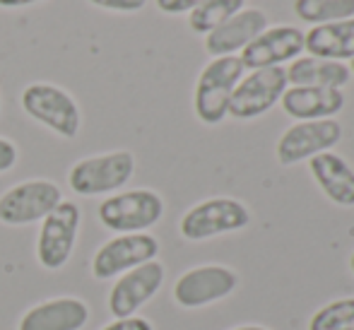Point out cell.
I'll use <instances>...</instances> for the list:
<instances>
[{"instance_id":"6da1fadb","label":"cell","mask_w":354,"mask_h":330,"mask_svg":"<svg viewBox=\"0 0 354 330\" xmlns=\"http://www.w3.org/2000/svg\"><path fill=\"white\" fill-rule=\"evenodd\" d=\"M243 77V63L239 56L212 58L203 73L198 75L193 107L196 116L207 126H217L229 113V102L236 89L239 80Z\"/></svg>"},{"instance_id":"7a4b0ae2","label":"cell","mask_w":354,"mask_h":330,"mask_svg":"<svg viewBox=\"0 0 354 330\" xmlns=\"http://www.w3.org/2000/svg\"><path fill=\"white\" fill-rule=\"evenodd\" d=\"M133 174H136L133 152L116 149V152L92 154V157L75 162L68 174V183L77 196H104V193H113L126 186Z\"/></svg>"},{"instance_id":"3957f363","label":"cell","mask_w":354,"mask_h":330,"mask_svg":"<svg viewBox=\"0 0 354 330\" xmlns=\"http://www.w3.org/2000/svg\"><path fill=\"white\" fill-rule=\"evenodd\" d=\"M22 109L46 126L48 131L66 140L77 138L80 126H82V116H80L77 102L66 92V89L56 87L51 82H32L22 89Z\"/></svg>"},{"instance_id":"277c9868","label":"cell","mask_w":354,"mask_h":330,"mask_svg":"<svg viewBox=\"0 0 354 330\" xmlns=\"http://www.w3.org/2000/svg\"><path fill=\"white\" fill-rule=\"evenodd\" d=\"M164 200L149 188L123 191L99 205V222L116 234H140L162 219Z\"/></svg>"},{"instance_id":"5b68a950","label":"cell","mask_w":354,"mask_h":330,"mask_svg":"<svg viewBox=\"0 0 354 330\" xmlns=\"http://www.w3.org/2000/svg\"><path fill=\"white\" fill-rule=\"evenodd\" d=\"M80 222H82V212L73 200H61L41 219L37 239V261L41 263V268L61 270L71 261L80 234Z\"/></svg>"},{"instance_id":"8992f818","label":"cell","mask_w":354,"mask_h":330,"mask_svg":"<svg viewBox=\"0 0 354 330\" xmlns=\"http://www.w3.org/2000/svg\"><path fill=\"white\" fill-rule=\"evenodd\" d=\"M251 222L246 205L234 198H210L193 205L178 222V232L188 241H203L219 234L239 232Z\"/></svg>"},{"instance_id":"52a82bcc","label":"cell","mask_w":354,"mask_h":330,"mask_svg":"<svg viewBox=\"0 0 354 330\" xmlns=\"http://www.w3.org/2000/svg\"><path fill=\"white\" fill-rule=\"evenodd\" d=\"M287 70L282 66L251 70V75L239 80L229 102V116L239 121H251L268 113L282 99L287 89Z\"/></svg>"},{"instance_id":"ba28073f","label":"cell","mask_w":354,"mask_h":330,"mask_svg":"<svg viewBox=\"0 0 354 330\" xmlns=\"http://www.w3.org/2000/svg\"><path fill=\"white\" fill-rule=\"evenodd\" d=\"M63 200L61 188L48 178H29L0 196V222L10 227L41 222Z\"/></svg>"},{"instance_id":"9c48e42d","label":"cell","mask_w":354,"mask_h":330,"mask_svg":"<svg viewBox=\"0 0 354 330\" xmlns=\"http://www.w3.org/2000/svg\"><path fill=\"white\" fill-rule=\"evenodd\" d=\"M159 256V241L147 232L121 234L99 246L92 258V275L97 279H111L128 270L149 263Z\"/></svg>"},{"instance_id":"30bf717a","label":"cell","mask_w":354,"mask_h":330,"mask_svg":"<svg viewBox=\"0 0 354 330\" xmlns=\"http://www.w3.org/2000/svg\"><path fill=\"white\" fill-rule=\"evenodd\" d=\"M239 275L227 265H198L191 268L174 284V299L183 309H201L222 302L236 289Z\"/></svg>"},{"instance_id":"8fae6325","label":"cell","mask_w":354,"mask_h":330,"mask_svg":"<svg viewBox=\"0 0 354 330\" xmlns=\"http://www.w3.org/2000/svg\"><path fill=\"white\" fill-rule=\"evenodd\" d=\"M342 138V126L333 118L321 121H299L289 126L277 140V162L292 167L304 159H311L321 152H330L333 145Z\"/></svg>"},{"instance_id":"7c38bea8","label":"cell","mask_w":354,"mask_h":330,"mask_svg":"<svg viewBox=\"0 0 354 330\" xmlns=\"http://www.w3.org/2000/svg\"><path fill=\"white\" fill-rule=\"evenodd\" d=\"M164 284V265L154 258L123 273L109 294V311L116 318L136 316Z\"/></svg>"},{"instance_id":"4fadbf2b","label":"cell","mask_w":354,"mask_h":330,"mask_svg":"<svg viewBox=\"0 0 354 330\" xmlns=\"http://www.w3.org/2000/svg\"><path fill=\"white\" fill-rule=\"evenodd\" d=\"M304 51V32L292 24L268 27L241 51V63L248 70L275 68L299 58Z\"/></svg>"},{"instance_id":"5bb4252c","label":"cell","mask_w":354,"mask_h":330,"mask_svg":"<svg viewBox=\"0 0 354 330\" xmlns=\"http://www.w3.org/2000/svg\"><path fill=\"white\" fill-rule=\"evenodd\" d=\"M268 29V15L258 8L239 10L234 17L219 24L214 32L205 34V51L212 58L234 56V51L246 48L261 32Z\"/></svg>"},{"instance_id":"9a60e30c","label":"cell","mask_w":354,"mask_h":330,"mask_svg":"<svg viewBox=\"0 0 354 330\" xmlns=\"http://www.w3.org/2000/svg\"><path fill=\"white\" fill-rule=\"evenodd\" d=\"M89 321V306L82 299L58 297L32 306L17 330H82Z\"/></svg>"},{"instance_id":"2e32d148","label":"cell","mask_w":354,"mask_h":330,"mask_svg":"<svg viewBox=\"0 0 354 330\" xmlns=\"http://www.w3.org/2000/svg\"><path fill=\"white\" fill-rule=\"evenodd\" d=\"M280 102L284 113L297 121H321L342 111L345 94L333 87H287Z\"/></svg>"},{"instance_id":"e0dca14e","label":"cell","mask_w":354,"mask_h":330,"mask_svg":"<svg viewBox=\"0 0 354 330\" xmlns=\"http://www.w3.org/2000/svg\"><path fill=\"white\" fill-rule=\"evenodd\" d=\"M313 178L321 191L340 208H354V172L335 152H321L308 159Z\"/></svg>"},{"instance_id":"ac0fdd59","label":"cell","mask_w":354,"mask_h":330,"mask_svg":"<svg viewBox=\"0 0 354 330\" xmlns=\"http://www.w3.org/2000/svg\"><path fill=\"white\" fill-rule=\"evenodd\" d=\"M304 51L326 61H352L354 58V17L330 24H316L304 34Z\"/></svg>"},{"instance_id":"d6986e66","label":"cell","mask_w":354,"mask_h":330,"mask_svg":"<svg viewBox=\"0 0 354 330\" xmlns=\"http://www.w3.org/2000/svg\"><path fill=\"white\" fill-rule=\"evenodd\" d=\"M287 70V82L292 87H333L340 89L350 82V68L345 63L326 61L316 56L294 58Z\"/></svg>"},{"instance_id":"ffe728a7","label":"cell","mask_w":354,"mask_h":330,"mask_svg":"<svg viewBox=\"0 0 354 330\" xmlns=\"http://www.w3.org/2000/svg\"><path fill=\"white\" fill-rule=\"evenodd\" d=\"M294 12L313 27L330 24L354 17V0H294Z\"/></svg>"},{"instance_id":"44dd1931","label":"cell","mask_w":354,"mask_h":330,"mask_svg":"<svg viewBox=\"0 0 354 330\" xmlns=\"http://www.w3.org/2000/svg\"><path fill=\"white\" fill-rule=\"evenodd\" d=\"M239 10H243V0H203L193 12H188V27L196 34H210Z\"/></svg>"},{"instance_id":"7402d4cb","label":"cell","mask_w":354,"mask_h":330,"mask_svg":"<svg viewBox=\"0 0 354 330\" xmlns=\"http://www.w3.org/2000/svg\"><path fill=\"white\" fill-rule=\"evenodd\" d=\"M308 330H354V297L321 306L308 321Z\"/></svg>"},{"instance_id":"603a6c76","label":"cell","mask_w":354,"mask_h":330,"mask_svg":"<svg viewBox=\"0 0 354 330\" xmlns=\"http://www.w3.org/2000/svg\"><path fill=\"white\" fill-rule=\"evenodd\" d=\"M89 3L102 10H111V12H138L147 0H89Z\"/></svg>"},{"instance_id":"cb8c5ba5","label":"cell","mask_w":354,"mask_h":330,"mask_svg":"<svg viewBox=\"0 0 354 330\" xmlns=\"http://www.w3.org/2000/svg\"><path fill=\"white\" fill-rule=\"evenodd\" d=\"M203 0H157V8L167 15H183L193 12Z\"/></svg>"},{"instance_id":"d4e9b609","label":"cell","mask_w":354,"mask_h":330,"mask_svg":"<svg viewBox=\"0 0 354 330\" xmlns=\"http://www.w3.org/2000/svg\"><path fill=\"white\" fill-rule=\"evenodd\" d=\"M17 164V145L8 138H0V174L10 172Z\"/></svg>"},{"instance_id":"484cf974","label":"cell","mask_w":354,"mask_h":330,"mask_svg":"<svg viewBox=\"0 0 354 330\" xmlns=\"http://www.w3.org/2000/svg\"><path fill=\"white\" fill-rule=\"evenodd\" d=\"M102 330H154V328L147 318L128 316V318H116V321L109 323V326H104Z\"/></svg>"},{"instance_id":"4316f807","label":"cell","mask_w":354,"mask_h":330,"mask_svg":"<svg viewBox=\"0 0 354 330\" xmlns=\"http://www.w3.org/2000/svg\"><path fill=\"white\" fill-rule=\"evenodd\" d=\"M34 3H41V0H0V8H27V5H34Z\"/></svg>"},{"instance_id":"83f0119b","label":"cell","mask_w":354,"mask_h":330,"mask_svg":"<svg viewBox=\"0 0 354 330\" xmlns=\"http://www.w3.org/2000/svg\"><path fill=\"white\" fill-rule=\"evenodd\" d=\"M232 330H268L263 326H239V328H232Z\"/></svg>"},{"instance_id":"f1b7e54d","label":"cell","mask_w":354,"mask_h":330,"mask_svg":"<svg viewBox=\"0 0 354 330\" xmlns=\"http://www.w3.org/2000/svg\"><path fill=\"white\" fill-rule=\"evenodd\" d=\"M350 268H352V273H354V253H352V258H350Z\"/></svg>"},{"instance_id":"f546056e","label":"cell","mask_w":354,"mask_h":330,"mask_svg":"<svg viewBox=\"0 0 354 330\" xmlns=\"http://www.w3.org/2000/svg\"><path fill=\"white\" fill-rule=\"evenodd\" d=\"M350 73H354V58H352V66H350Z\"/></svg>"},{"instance_id":"4dcf8cb0","label":"cell","mask_w":354,"mask_h":330,"mask_svg":"<svg viewBox=\"0 0 354 330\" xmlns=\"http://www.w3.org/2000/svg\"><path fill=\"white\" fill-rule=\"evenodd\" d=\"M0 111H3V109H0Z\"/></svg>"}]
</instances>
